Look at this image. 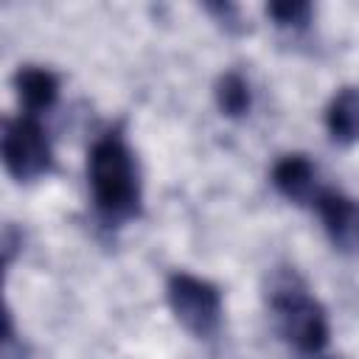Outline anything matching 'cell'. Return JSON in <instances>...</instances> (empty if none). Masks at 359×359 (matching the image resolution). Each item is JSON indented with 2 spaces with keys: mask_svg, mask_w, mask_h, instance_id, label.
<instances>
[{
  "mask_svg": "<svg viewBox=\"0 0 359 359\" xmlns=\"http://www.w3.org/2000/svg\"><path fill=\"white\" fill-rule=\"evenodd\" d=\"M87 177L95 208L109 222H123L140 210V180L132 149L118 129L101 135L87 154Z\"/></svg>",
  "mask_w": 359,
  "mask_h": 359,
  "instance_id": "obj_1",
  "label": "cell"
},
{
  "mask_svg": "<svg viewBox=\"0 0 359 359\" xmlns=\"http://www.w3.org/2000/svg\"><path fill=\"white\" fill-rule=\"evenodd\" d=\"M266 303L275 311L278 328L286 342L314 356L328 345V314L309 294L294 269H275L266 280Z\"/></svg>",
  "mask_w": 359,
  "mask_h": 359,
  "instance_id": "obj_2",
  "label": "cell"
},
{
  "mask_svg": "<svg viewBox=\"0 0 359 359\" xmlns=\"http://www.w3.org/2000/svg\"><path fill=\"white\" fill-rule=\"evenodd\" d=\"M168 306L174 317L196 337H213L222 325V292L191 272H174L168 278Z\"/></svg>",
  "mask_w": 359,
  "mask_h": 359,
  "instance_id": "obj_3",
  "label": "cell"
},
{
  "mask_svg": "<svg viewBox=\"0 0 359 359\" xmlns=\"http://www.w3.org/2000/svg\"><path fill=\"white\" fill-rule=\"evenodd\" d=\"M3 163L17 182H31L53 168L50 140L31 115L8 118L3 123Z\"/></svg>",
  "mask_w": 359,
  "mask_h": 359,
  "instance_id": "obj_4",
  "label": "cell"
},
{
  "mask_svg": "<svg viewBox=\"0 0 359 359\" xmlns=\"http://www.w3.org/2000/svg\"><path fill=\"white\" fill-rule=\"evenodd\" d=\"M314 208L339 250L359 247V205L334 188H320Z\"/></svg>",
  "mask_w": 359,
  "mask_h": 359,
  "instance_id": "obj_5",
  "label": "cell"
},
{
  "mask_svg": "<svg viewBox=\"0 0 359 359\" xmlns=\"http://www.w3.org/2000/svg\"><path fill=\"white\" fill-rule=\"evenodd\" d=\"M272 185L297 205H314L317 188V168L306 154H283L272 168Z\"/></svg>",
  "mask_w": 359,
  "mask_h": 359,
  "instance_id": "obj_6",
  "label": "cell"
},
{
  "mask_svg": "<svg viewBox=\"0 0 359 359\" xmlns=\"http://www.w3.org/2000/svg\"><path fill=\"white\" fill-rule=\"evenodd\" d=\"M14 90L20 95V104L31 115H36V112H45L53 107V101L59 95V79L48 67L25 65L14 73Z\"/></svg>",
  "mask_w": 359,
  "mask_h": 359,
  "instance_id": "obj_7",
  "label": "cell"
},
{
  "mask_svg": "<svg viewBox=\"0 0 359 359\" xmlns=\"http://www.w3.org/2000/svg\"><path fill=\"white\" fill-rule=\"evenodd\" d=\"M325 126L334 143L351 146L359 140V87H342L325 109Z\"/></svg>",
  "mask_w": 359,
  "mask_h": 359,
  "instance_id": "obj_8",
  "label": "cell"
},
{
  "mask_svg": "<svg viewBox=\"0 0 359 359\" xmlns=\"http://www.w3.org/2000/svg\"><path fill=\"white\" fill-rule=\"evenodd\" d=\"M250 84L238 70H227L219 81H216V104L224 115L230 118H241L250 112Z\"/></svg>",
  "mask_w": 359,
  "mask_h": 359,
  "instance_id": "obj_9",
  "label": "cell"
},
{
  "mask_svg": "<svg viewBox=\"0 0 359 359\" xmlns=\"http://www.w3.org/2000/svg\"><path fill=\"white\" fill-rule=\"evenodd\" d=\"M266 14L280 28H303L309 22V17H311V6L300 3V0H283V3H269Z\"/></svg>",
  "mask_w": 359,
  "mask_h": 359,
  "instance_id": "obj_10",
  "label": "cell"
},
{
  "mask_svg": "<svg viewBox=\"0 0 359 359\" xmlns=\"http://www.w3.org/2000/svg\"><path fill=\"white\" fill-rule=\"evenodd\" d=\"M3 359H25V348L22 342H17V334H14V320H11V311H6L3 317Z\"/></svg>",
  "mask_w": 359,
  "mask_h": 359,
  "instance_id": "obj_11",
  "label": "cell"
},
{
  "mask_svg": "<svg viewBox=\"0 0 359 359\" xmlns=\"http://www.w3.org/2000/svg\"><path fill=\"white\" fill-rule=\"evenodd\" d=\"M208 11L219 14V17H222V22H224L227 28H233V31H241V28H244L236 6H227V3H224V6H222V3H210V6H208Z\"/></svg>",
  "mask_w": 359,
  "mask_h": 359,
  "instance_id": "obj_12",
  "label": "cell"
},
{
  "mask_svg": "<svg viewBox=\"0 0 359 359\" xmlns=\"http://www.w3.org/2000/svg\"><path fill=\"white\" fill-rule=\"evenodd\" d=\"M20 244H22V236L11 224H6V230H3V261H6V266L14 261V252H17Z\"/></svg>",
  "mask_w": 359,
  "mask_h": 359,
  "instance_id": "obj_13",
  "label": "cell"
},
{
  "mask_svg": "<svg viewBox=\"0 0 359 359\" xmlns=\"http://www.w3.org/2000/svg\"><path fill=\"white\" fill-rule=\"evenodd\" d=\"M309 359H328V356H320V353H314V356H309Z\"/></svg>",
  "mask_w": 359,
  "mask_h": 359,
  "instance_id": "obj_14",
  "label": "cell"
}]
</instances>
